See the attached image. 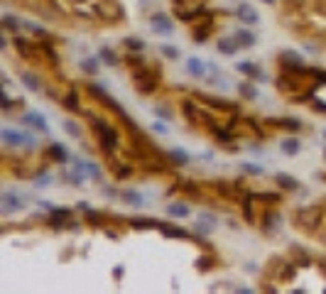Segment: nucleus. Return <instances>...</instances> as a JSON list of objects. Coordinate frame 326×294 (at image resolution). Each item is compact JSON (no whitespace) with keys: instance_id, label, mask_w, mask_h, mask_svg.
Instances as JSON below:
<instances>
[{"instance_id":"nucleus-1","label":"nucleus","mask_w":326,"mask_h":294,"mask_svg":"<svg viewBox=\"0 0 326 294\" xmlns=\"http://www.w3.org/2000/svg\"><path fill=\"white\" fill-rule=\"evenodd\" d=\"M81 115H84V118L91 123V128H93V135H96V140H98V147H101L103 157L115 155V152L120 150V130H118L115 125L108 123L103 115L93 113L91 108H84Z\"/></svg>"},{"instance_id":"nucleus-2","label":"nucleus","mask_w":326,"mask_h":294,"mask_svg":"<svg viewBox=\"0 0 326 294\" xmlns=\"http://www.w3.org/2000/svg\"><path fill=\"white\" fill-rule=\"evenodd\" d=\"M326 223V204L314 206H299L292 211V226L304 230V233H319Z\"/></svg>"},{"instance_id":"nucleus-3","label":"nucleus","mask_w":326,"mask_h":294,"mask_svg":"<svg viewBox=\"0 0 326 294\" xmlns=\"http://www.w3.org/2000/svg\"><path fill=\"white\" fill-rule=\"evenodd\" d=\"M181 115H184V120L189 125H194V128H209V125L216 120L211 108L196 106V101H191V98H184V101H181Z\"/></svg>"},{"instance_id":"nucleus-4","label":"nucleus","mask_w":326,"mask_h":294,"mask_svg":"<svg viewBox=\"0 0 326 294\" xmlns=\"http://www.w3.org/2000/svg\"><path fill=\"white\" fill-rule=\"evenodd\" d=\"M133 81H135V89L142 96H150L159 89V81H162V69L159 67H140L133 71Z\"/></svg>"},{"instance_id":"nucleus-5","label":"nucleus","mask_w":326,"mask_h":294,"mask_svg":"<svg viewBox=\"0 0 326 294\" xmlns=\"http://www.w3.org/2000/svg\"><path fill=\"white\" fill-rule=\"evenodd\" d=\"M98 12H101V25H115L123 20V8L115 0H98Z\"/></svg>"},{"instance_id":"nucleus-6","label":"nucleus","mask_w":326,"mask_h":294,"mask_svg":"<svg viewBox=\"0 0 326 294\" xmlns=\"http://www.w3.org/2000/svg\"><path fill=\"white\" fill-rule=\"evenodd\" d=\"M196 98H199V101H203V106H206V108H211V111L216 108V113L236 115L238 111H240V108H238V103H231V101H226V98H216V96H209V93H199Z\"/></svg>"},{"instance_id":"nucleus-7","label":"nucleus","mask_w":326,"mask_h":294,"mask_svg":"<svg viewBox=\"0 0 326 294\" xmlns=\"http://www.w3.org/2000/svg\"><path fill=\"white\" fill-rule=\"evenodd\" d=\"M0 140H3L8 147H15V150H17V147H23V145L34 147V137L25 135V133L15 130V128H3V130H0Z\"/></svg>"},{"instance_id":"nucleus-8","label":"nucleus","mask_w":326,"mask_h":294,"mask_svg":"<svg viewBox=\"0 0 326 294\" xmlns=\"http://www.w3.org/2000/svg\"><path fill=\"white\" fill-rule=\"evenodd\" d=\"M209 133H211V137H214L216 142H221V145H233V140H236V130L228 123L221 125L214 120V123L209 125Z\"/></svg>"},{"instance_id":"nucleus-9","label":"nucleus","mask_w":326,"mask_h":294,"mask_svg":"<svg viewBox=\"0 0 326 294\" xmlns=\"http://www.w3.org/2000/svg\"><path fill=\"white\" fill-rule=\"evenodd\" d=\"M150 25H152V30L157 34H172V30H174L172 20H169L165 12H152L150 15Z\"/></svg>"},{"instance_id":"nucleus-10","label":"nucleus","mask_w":326,"mask_h":294,"mask_svg":"<svg viewBox=\"0 0 326 294\" xmlns=\"http://www.w3.org/2000/svg\"><path fill=\"white\" fill-rule=\"evenodd\" d=\"M20 123H23V125H32L34 130H37V133H42V135H47V133H49V123H47V120L39 113H34V111L25 113L23 118H20Z\"/></svg>"},{"instance_id":"nucleus-11","label":"nucleus","mask_w":326,"mask_h":294,"mask_svg":"<svg viewBox=\"0 0 326 294\" xmlns=\"http://www.w3.org/2000/svg\"><path fill=\"white\" fill-rule=\"evenodd\" d=\"M236 17L240 20V23H246V25H258L260 23L258 10H255L253 5H248V3H240V5L236 8Z\"/></svg>"},{"instance_id":"nucleus-12","label":"nucleus","mask_w":326,"mask_h":294,"mask_svg":"<svg viewBox=\"0 0 326 294\" xmlns=\"http://www.w3.org/2000/svg\"><path fill=\"white\" fill-rule=\"evenodd\" d=\"M62 106H64V111H69V113H81L84 108H81L79 89H69L67 96H62Z\"/></svg>"},{"instance_id":"nucleus-13","label":"nucleus","mask_w":326,"mask_h":294,"mask_svg":"<svg viewBox=\"0 0 326 294\" xmlns=\"http://www.w3.org/2000/svg\"><path fill=\"white\" fill-rule=\"evenodd\" d=\"M45 157H47V162H56V164H64V162L69 159V152H67V147L62 145V142H52V145L47 147Z\"/></svg>"},{"instance_id":"nucleus-14","label":"nucleus","mask_w":326,"mask_h":294,"mask_svg":"<svg viewBox=\"0 0 326 294\" xmlns=\"http://www.w3.org/2000/svg\"><path fill=\"white\" fill-rule=\"evenodd\" d=\"M236 71H240L243 76H248V79H253V81H268V76L260 71V67L255 61H240L236 67Z\"/></svg>"},{"instance_id":"nucleus-15","label":"nucleus","mask_w":326,"mask_h":294,"mask_svg":"<svg viewBox=\"0 0 326 294\" xmlns=\"http://www.w3.org/2000/svg\"><path fill=\"white\" fill-rule=\"evenodd\" d=\"M260 226H262L265 233L277 230V226H280V214H277L272 206H270V208H265V211H262V218H260Z\"/></svg>"},{"instance_id":"nucleus-16","label":"nucleus","mask_w":326,"mask_h":294,"mask_svg":"<svg viewBox=\"0 0 326 294\" xmlns=\"http://www.w3.org/2000/svg\"><path fill=\"white\" fill-rule=\"evenodd\" d=\"M216 49H218L223 57H233L238 49H240V45L236 42V37H218V39H216Z\"/></svg>"},{"instance_id":"nucleus-17","label":"nucleus","mask_w":326,"mask_h":294,"mask_svg":"<svg viewBox=\"0 0 326 294\" xmlns=\"http://www.w3.org/2000/svg\"><path fill=\"white\" fill-rule=\"evenodd\" d=\"M0 204H3V211H5V214H15V211L23 208V199L15 196L12 192H5L3 196H0Z\"/></svg>"},{"instance_id":"nucleus-18","label":"nucleus","mask_w":326,"mask_h":294,"mask_svg":"<svg viewBox=\"0 0 326 294\" xmlns=\"http://www.w3.org/2000/svg\"><path fill=\"white\" fill-rule=\"evenodd\" d=\"M268 125L272 128H282V130H302V120H297V118H268Z\"/></svg>"},{"instance_id":"nucleus-19","label":"nucleus","mask_w":326,"mask_h":294,"mask_svg":"<svg viewBox=\"0 0 326 294\" xmlns=\"http://www.w3.org/2000/svg\"><path fill=\"white\" fill-rule=\"evenodd\" d=\"M248 196H250L253 201H260V204H265L268 208L282 201V196H280V194H275V192H248Z\"/></svg>"},{"instance_id":"nucleus-20","label":"nucleus","mask_w":326,"mask_h":294,"mask_svg":"<svg viewBox=\"0 0 326 294\" xmlns=\"http://www.w3.org/2000/svg\"><path fill=\"white\" fill-rule=\"evenodd\" d=\"M275 184H277V189H282V192H297L299 189V181L294 179V177H290V174H284V172L275 174Z\"/></svg>"},{"instance_id":"nucleus-21","label":"nucleus","mask_w":326,"mask_h":294,"mask_svg":"<svg viewBox=\"0 0 326 294\" xmlns=\"http://www.w3.org/2000/svg\"><path fill=\"white\" fill-rule=\"evenodd\" d=\"M0 25H3V30L8 34H20V30L25 27V23L20 20V17H15V15H3V20H0Z\"/></svg>"},{"instance_id":"nucleus-22","label":"nucleus","mask_w":326,"mask_h":294,"mask_svg":"<svg viewBox=\"0 0 326 294\" xmlns=\"http://www.w3.org/2000/svg\"><path fill=\"white\" fill-rule=\"evenodd\" d=\"M84 216H86V221H89L91 226H96V228H106V223H108V221H113V216H111V214H103V211H93V208L84 211Z\"/></svg>"},{"instance_id":"nucleus-23","label":"nucleus","mask_w":326,"mask_h":294,"mask_svg":"<svg viewBox=\"0 0 326 294\" xmlns=\"http://www.w3.org/2000/svg\"><path fill=\"white\" fill-rule=\"evenodd\" d=\"M159 233L165 238H177V240H189L191 233L187 228H179V226H167V223H162L159 226Z\"/></svg>"},{"instance_id":"nucleus-24","label":"nucleus","mask_w":326,"mask_h":294,"mask_svg":"<svg viewBox=\"0 0 326 294\" xmlns=\"http://www.w3.org/2000/svg\"><path fill=\"white\" fill-rule=\"evenodd\" d=\"M128 226H133L135 230H152V228H159L157 218H142V216H137V218H128Z\"/></svg>"},{"instance_id":"nucleus-25","label":"nucleus","mask_w":326,"mask_h":294,"mask_svg":"<svg viewBox=\"0 0 326 294\" xmlns=\"http://www.w3.org/2000/svg\"><path fill=\"white\" fill-rule=\"evenodd\" d=\"M236 42L240 45V49H250V47H255V34L250 32V30H246V27H240V30H236Z\"/></svg>"},{"instance_id":"nucleus-26","label":"nucleus","mask_w":326,"mask_h":294,"mask_svg":"<svg viewBox=\"0 0 326 294\" xmlns=\"http://www.w3.org/2000/svg\"><path fill=\"white\" fill-rule=\"evenodd\" d=\"M20 81H23L30 91H34V93H39V91H42V81H39V76L32 74V71H20Z\"/></svg>"},{"instance_id":"nucleus-27","label":"nucleus","mask_w":326,"mask_h":294,"mask_svg":"<svg viewBox=\"0 0 326 294\" xmlns=\"http://www.w3.org/2000/svg\"><path fill=\"white\" fill-rule=\"evenodd\" d=\"M187 71H189L191 76H196V79H203L206 76V64H203L201 59L191 57V59H187Z\"/></svg>"},{"instance_id":"nucleus-28","label":"nucleus","mask_w":326,"mask_h":294,"mask_svg":"<svg viewBox=\"0 0 326 294\" xmlns=\"http://www.w3.org/2000/svg\"><path fill=\"white\" fill-rule=\"evenodd\" d=\"M167 157H169V162L177 164V167H187V164H189V155H187L181 147H172L167 152Z\"/></svg>"},{"instance_id":"nucleus-29","label":"nucleus","mask_w":326,"mask_h":294,"mask_svg":"<svg viewBox=\"0 0 326 294\" xmlns=\"http://www.w3.org/2000/svg\"><path fill=\"white\" fill-rule=\"evenodd\" d=\"M299 147H302V142L297 140V137H284L280 142V150L287 155V157H294L297 152H299Z\"/></svg>"},{"instance_id":"nucleus-30","label":"nucleus","mask_w":326,"mask_h":294,"mask_svg":"<svg viewBox=\"0 0 326 294\" xmlns=\"http://www.w3.org/2000/svg\"><path fill=\"white\" fill-rule=\"evenodd\" d=\"M98 59H101L106 67H111V69H115L118 64H120V57H118L113 49H108V47H103L101 52H98Z\"/></svg>"},{"instance_id":"nucleus-31","label":"nucleus","mask_w":326,"mask_h":294,"mask_svg":"<svg viewBox=\"0 0 326 294\" xmlns=\"http://www.w3.org/2000/svg\"><path fill=\"white\" fill-rule=\"evenodd\" d=\"M0 106H3V113H12V108H23L25 103L20 98L12 101L10 96H8V91H0Z\"/></svg>"},{"instance_id":"nucleus-32","label":"nucleus","mask_w":326,"mask_h":294,"mask_svg":"<svg viewBox=\"0 0 326 294\" xmlns=\"http://www.w3.org/2000/svg\"><path fill=\"white\" fill-rule=\"evenodd\" d=\"M125 64L130 67V71L145 67V57H142V52H130V49H128V54H125Z\"/></svg>"},{"instance_id":"nucleus-33","label":"nucleus","mask_w":326,"mask_h":294,"mask_svg":"<svg viewBox=\"0 0 326 294\" xmlns=\"http://www.w3.org/2000/svg\"><path fill=\"white\" fill-rule=\"evenodd\" d=\"M277 61L280 64H302V54H297L294 49H282Z\"/></svg>"},{"instance_id":"nucleus-34","label":"nucleus","mask_w":326,"mask_h":294,"mask_svg":"<svg viewBox=\"0 0 326 294\" xmlns=\"http://www.w3.org/2000/svg\"><path fill=\"white\" fill-rule=\"evenodd\" d=\"M120 199H123L125 204H130V206H142L145 204V199H142V196H140V194L137 192H133V189H125V192H120Z\"/></svg>"},{"instance_id":"nucleus-35","label":"nucleus","mask_w":326,"mask_h":294,"mask_svg":"<svg viewBox=\"0 0 326 294\" xmlns=\"http://www.w3.org/2000/svg\"><path fill=\"white\" fill-rule=\"evenodd\" d=\"M167 216L169 218H187V216H189V206L187 204H169Z\"/></svg>"},{"instance_id":"nucleus-36","label":"nucleus","mask_w":326,"mask_h":294,"mask_svg":"<svg viewBox=\"0 0 326 294\" xmlns=\"http://www.w3.org/2000/svg\"><path fill=\"white\" fill-rule=\"evenodd\" d=\"M194 265H196V267H199L201 272H209L211 267H216V258L211 255V253H206V255H199Z\"/></svg>"},{"instance_id":"nucleus-37","label":"nucleus","mask_w":326,"mask_h":294,"mask_svg":"<svg viewBox=\"0 0 326 294\" xmlns=\"http://www.w3.org/2000/svg\"><path fill=\"white\" fill-rule=\"evenodd\" d=\"M238 89H240V93H243V98H250V101H253V98H258V86L253 83V79H250V81H243Z\"/></svg>"},{"instance_id":"nucleus-38","label":"nucleus","mask_w":326,"mask_h":294,"mask_svg":"<svg viewBox=\"0 0 326 294\" xmlns=\"http://www.w3.org/2000/svg\"><path fill=\"white\" fill-rule=\"evenodd\" d=\"M211 230H214V226H211V223H206V221H201V218L194 223V236H196V238L211 236Z\"/></svg>"},{"instance_id":"nucleus-39","label":"nucleus","mask_w":326,"mask_h":294,"mask_svg":"<svg viewBox=\"0 0 326 294\" xmlns=\"http://www.w3.org/2000/svg\"><path fill=\"white\" fill-rule=\"evenodd\" d=\"M123 45H125V49H130V52H142V49H145V42H142L140 37H125Z\"/></svg>"},{"instance_id":"nucleus-40","label":"nucleus","mask_w":326,"mask_h":294,"mask_svg":"<svg viewBox=\"0 0 326 294\" xmlns=\"http://www.w3.org/2000/svg\"><path fill=\"white\" fill-rule=\"evenodd\" d=\"M98 61H101L98 57H93V59H84V61H81V69H84V71H86L89 76H93V74H98V67H101Z\"/></svg>"},{"instance_id":"nucleus-41","label":"nucleus","mask_w":326,"mask_h":294,"mask_svg":"<svg viewBox=\"0 0 326 294\" xmlns=\"http://www.w3.org/2000/svg\"><path fill=\"white\" fill-rule=\"evenodd\" d=\"M84 167H74V172H71V174H69L67 179L71 181V184H74V186H81V184H84V181H86V174H84Z\"/></svg>"},{"instance_id":"nucleus-42","label":"nucleus","mask_w":326,"mask_h":294,"mask_svg":"<svg viewBox=\"0 0 326 294\" xmlns=\"http://www.w3.org/2000/svg\"><path fill=\"white\" fill-rule=\"evenodd\" d=\"M240 170L246 172L248 177H262V167L255 164V162H243V164H240Z\"/></svg>"},{"instance_id":"nucleus-43","label":"nucleus","mask_w":326,"mask_h":294,"mask_svg":"<svg viewBox=\"0 0 326 294\" xmlns=\"http://www.w3.org/2000/svg\"><path fill=\"white\" fill-rule=\"evenodd\" d=\"M159 52H162V57L165 59H179V47H174V45H162L159 47Z\"/></svg>"},{"instance_id":"nucleus-44","label":"nucleus","mask_w":326,"mask_h":294,"mask_svg":"<svg viewBox=\"0 0 326 294\" xmlns=\"http://www.w3.org/2000/svg\"><path fill=\"white\" fill-rule=\"evenodd\" d=\"M64 130H67L71 137H81V128L76 120H67V123H64Z\"/></svg>"},{"instance_id":"nucleus-45","label":"nucleus","mask_w":326,"mask_h":294,"mask_svg":"<svg viewBox=\"0 0 326 294\" xmlns=\"http://www.w3.org/2000/svg\"><path fill=\"white\" fill-rule=\"evenodd\" d=\"M86 174H89L91 179H101V170H98V164H93V162H86Z\"/></svg>"},{"instance_id":"nucleus-46","label":"nucleus","mask_w":326,"mask_h":294,"mask_svg":"<svg viewBox=\"0 0 326 294\" xmlns=\"http://www.w3.org/2000/svg\"><path fill=\"white\" fill-rule=\"evenodd\" d=\"M155 113H157L162 120H172V113H169L167 106H157V108H155Z\"/></svg>"},{"instance_id":"nucleus-47","label":"nucleus","mask_w":326,"mask_h":294,"mask_svg":"<svg viewBox=\"0 0 326 294\" xmlns=\"http://www.w3.org/2000/svg\"><path fill=\"white\" fill-rule=\"evenodd\" d=\"M312 108H314L316 113H326V103H324V101H319L316 96L312 98Z\"/></svg>"},{"instance_id":"nucleus-48","label":"nucleus","mask_w":326,"mask_h":294,"mask_svg":"<svg viewBox=\"0 0 326 294\" xmlns=\"http://www.w3.org/2000/svg\"><path fill=\"white\" fill-rule=\"evenodd\" d=\"M150 130H155L157 135H167V133H169V130H167V125H165V123H157V120L152 123V128H150Z\"/></svg>"},{"instance_id":"nucleus-49","label":"nucleus","mask_w":326,"mask_h":294,"mask_svg":"<svg viewBox=\"0 0 326 294\" xmlns=\"http://www.w3.org/2000/svg\"><path fill=\"white\" fill-rule=\"evenodd\" d=\"M125 277V265H115L113 267V280H123Z\"/></svg>"},{"instance_id":"nucleus-50","label":"nucleus","mask_w":326,"mask_h":294,"mask_svg":"<svg viewBox=\"0 0 326 294\" xmlns=\"http://www.w3.org/2000/svg\"><path fill=\"white\" fill-rule=\"evenodd\" d=\"M199 218H201V221H206V223H211V226L216 228V216H214V214H209V211H203V214L199 216Z\"/></svg>"},{"instance_id":"nucleus-51","label":"nucleus","mask_w":326,"mask_h":294,"mask_svg":"<svg viewBox=\"0 0 326 294\" xmlns=\"http://www.w3.org/2000/svg\"><path fill=\"white\" fill-rule=\"evenodd\" d=\"M5 30H3V34H0V47H3V49H8V47H10V39H8V37H5Z\"/></svg>"},{"instance_id":"nucleus-52","label":"nucleus","mask_w":326,"mask_h":294,"mask_svg":"<svg viewBox=\"0 0 326 294\" xmlns=\"http://www.w3.org/2000/svg\"><path fill=\"white\" fill-rule=\"evenodd\" d=\"M233 292H240V294H253L250 287H233Z\"/></svg>"},{"instance_id":"nucleus-53","label":"nucleus","mask_w":326,"mask_h":294,"mask_svg":"<svg viewBox=\"0 0 326 294\" xmlns=\"http://www.w3.org/2000/svg\"><path fill=\"white\" fill-rule=\"evenodd\" d=\"M76 208H79V211H89L91 206H89V204H86V201H81V204H79V206H76Z\"/></svg>"},{"instance_id":"nucleus-54","label":"nucleus","mask_w":326,"mask_h":294,"mask_svg":"<svg viewBox=\"0 0 326 294\" xmlns=\"http://www.w3.org/2000/svg\"><path fill=\"white\" fill-rule=\"evenodd\" d=\"M106 236L111 238V240H118V238H120V236H118V233H113V230H106Z\"/></svg>"},{"instance_id":"nucleus-55","label":"nucleus","mask_w":326,"mask_h":294,"mask_svg":"<svg viewBox=\"0 0 326 294\" xmlns=\"http://www.w3.org/2000/svg\"><path fill=\"white\" fill-rule=\"evenodd\" d=\"M260 3H265V5H275L277 0H260Z\"/></svg>"}]
</instances>
